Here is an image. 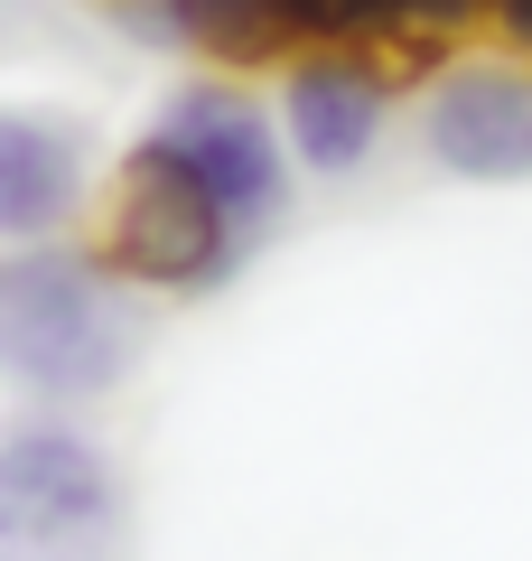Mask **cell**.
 I'll return each instance as SVG.
<instances>
[{"mask_svg": "<svg viewBox=\"0 0 532 561\" xmlns=\"http://www.w3.org/2000/svg\"><path fill=\"white\" fill-rule=\"evenodd\" d=\"M140 346H150L140 300L94 253H66V243L0 253V375L10 383L47 402H94L140 365Z\"/></svg>", "mask_w": 532, "mask_h": 561, "instance_id": "6da1fadb", "label": "cell"}, {"mask_svg": "<svg viewBox=\"0 0 532 561\" xmlns=\"http://www.w3.org/2000/svg\"><path fill=\"white\" fill-rule=\"evenodd\" d=\"M243 253V234L224 225V206L206 197V179L177 150L140 140L131 160L113 169V197H103V272L140 280V290H206L224 280Z\"/></svg>", "mask_w": 532, "mask_h": 561, "instance_id": "7a4b0ae2", "label": "cell"}, {"mask_svg": "<svg viewBox=\"0 0 532 561\" xmlns=\"http://www.w3.org/2000/svg\"><path fill=\"white\" fill-rule=\"evenodd\" d=\"M122 524V468L84 440L76 421H10L0 431V552H103Z\"/></svg>", "mask_w": 532, "mask_h": 561, "instance_id": "3957f363", "label": "cell"}, {"mask_svg": "<svg viewBox=\"0 0 532 561\" xmlns=\"http://www.w3.org/2000/svg\"><path fill=\"white\" fill-rule=\"evenodd\" d=\"M150 140L197 169L206 197L224 206V225H234L243 243L271 234V225L290 216V169H280V140H271V122H262V103L243 94V84H187V94H169V113H159Z\"/></svg>", "mask_w": 532, "mask_h": 561, "instance_id": "277c9868", "label": "cell"}, {"mask_svg": "<svg viewBox=\"0 0 532 561\" xmlns=\"http://www.w3.org/2000/svg\"><path fill=\"white\" fill-rule=\"evenodd\" d=\"M420 140L449 179H532V66H449L420 113Z\"/></svg>", "mask_w": 532, "mask_h": 561, "instance_id": "5b68a950", "label": "cell"}, {"mask_svg": "<svg viewBox=\"0 0 532 561\" xmlns=\"http://www.w3.org/2000/svg\"><path fill=\"white\" fill-rule=\"evenodd\" d=\"M280 122H290V150L317 169V179L365 169V150L383 140V66L355 57V47H317V57H299L290 66V94H280Z\"/></svg>", "mask_w": 532, "mask_h": 561, "instance_id": "8992f818", "label": "cell"}, {"mask_svg": "<svg viewBox=\"0 0 532 561\" xmlns=\"http://www.w3.org/2000/svg\"><path fill=\"white\" fill-rule=\"evenodd\" d=\"M84 206V131L57 113H10L0 103V234L47 243Z\"/></svg>", "mask_w": 532, "mask_h": 561, "instance_id": "52a82bcc", "label": "cell"}, {"mask_svg": "<svg viewBox=\"0 0 532 561\" xmlns=\"http://www.w3.org/2000/svg\"><path fill=\"white\" fill-rule=\"evenodd\" d=\"M150 38H187L224 66H271L290 47L262 0H150Z\"/></svg>", "mask_w": 532, "mask_h": 561, "instance_id": "ba28073f", "label": "cell"}, {"mask_svg": "<svg viewBox=\"0 0 532 561\" xmlns=\"http://www.w3.org/2000/svg\"><path fill=\"white\" fill-rule=\"evenodd\" d=\"M290 47H365L393 38V0H262Z\"/></svg>", "mask_w": 532, "mask_h": 561, "instance_id": "9c48e42d", "label": "cell"}, {"mask_svg": "<svg viewBox=\"0 0 532 561\" xmlns=\"http://www.w3.org/2000/svg\"><path fill=\"white\" fill-rule=\"evenodd\" d=\"M486 0H393V28H420V38H439V28H467Z\"/></svg>", "mask_w": 532, "mask_h": 561, "instance_id": "30bf717a", "label": "cell"}, {"mask_svg": "<svg viewBox=\"0 0 532 561\" xmlns=\"http://www.w3.org/2000/svg\"><path fill=\"white\" fill-rule=\"evenodd\" d=\"M486 10H495V28H505V47L532 57V0H486Z\"/></svg>", "mask_w": 532, "mask_h": 561, "instance_id": "8fae6325", "label": "cell"}, {"mask_svg": "<svg viewBox=\"0 0 532 561\" xmlns=\"http://www.w3.org/2000/svg\"><path fill=\"white\" fill-rule=\"evenodd\" d=\"M113 10H122V20H131V28H150V0H113Z\"/></svg>", "mask_w": 532, "mask_h": 561, "instance_id": "7c38bea8", "label": "cell"}]
</instances>
